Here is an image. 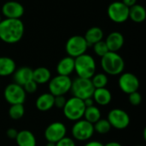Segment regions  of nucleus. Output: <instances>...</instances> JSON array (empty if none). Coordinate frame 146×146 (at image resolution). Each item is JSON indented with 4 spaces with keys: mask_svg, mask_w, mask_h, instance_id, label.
<instances>
[{
    "mask_svg": "<svg viewBox=\"0 0 146 146\" xmlns=\"http://www.w3.org/2000/svg\"><path fill=\"white\" fill-rule=\"evenodd\" d=\"M25 32L24 23L21 19L5 18L0 21V39L6 44L18 43Z\"/></svg>",
    "mask_w": 146,
    "mask_h": 146,
    "instance_id": "obj_1",
    "label": "nucleus"
},
{
    "mask_svg": "<svg viewBox=\"0 0 146 146\" xmlns=\"http://www.w3.org/2000/svg\"><path fill=\"white\" fill-rule=\"evenodd\" d=\"M101 67L106 74L119 75L124 71L125 62L117 52L109 51L101 57Z\"/></svg>",
    "mask_w": 146,
    "mask_h": 146,
    "instance_id": "obj_2",
    "label": "nucleus"
},
{
    "mask_svg": "<svg viewBox=\"0 0 146 146\" xmlns=\"http://www.w3.org/2000/svg\"><path fill=\"white\" fill-rule=\"evenodd\" d=\"M95 59L89 54H83L74 58V71L78 77L84 79H91L96 74Z\"/></svg>",
    "mask_w": 146,
    "mask_h": 146,
    "instance_id": "obj_3",
    "label": "nucleus"
},
{
    "mask_svg": "<svg viewBox=\"0 0 146 146\" xmlns=\"http://www.w3.org/2000/svg\"><path fill=\"white\" fill-rule=\"evenodd\" d=\"M62 110L63 115L68 120L76 121L83 118L86 106L83 100L75 97H72L69 99H67V102Z\"/></svg>",
    "mask_w": 146,
    "mask_h": 146,
    "instance_id": "obj_4",
    "label": "nucleus"
},
{
    "mask_svg": "<svg viewBox=\"0 0 146 146\" xmlns=\"http://www.w3.org/2000/svg\"><path fill=\"white\" fill-rule=\"evenodd\" d=\"M94 90L95 88L91 81V79H84L78 77L74 80H72L70 91L72 92L73 97H75L84 101L85 99L92 97Z\"/></svg>",
    "mask_w": 146,
    "mask_h": 146,
    "instance_id": "obj_5",
    "label": "nucleus"
},
{
    "mask_svg": "<svg viewBox=\"0 0 146 146\" xmlns=\"http://www.w3.org/2000/svg\"><path fill=\"white\" fill-rule=\"evenodd\" d=\"M72 86V80L69 76H63L57 74L51 78L48 82V88L50 94L54 97L64 96L70 92Z\"/></svg>",
    "mask_w": 146,
    "mask_h": 146,
    "instance_id": "obj_6",
    "label": "nucleus"
},
{
    "mask_svg": "<svg viewBox=\"0 0 146 146\" xmlns=\"http://www.w3.org/2000/svg\"><path fill=\"white\" fill-rule=\"evenodd\" d=\"M88 44L85 39L84 36L74 35L70 37L65 45V50L68 56L76 58L85 54L88 49Z\"/></svg>",
    "mask_w": 146,
    "mask_h": 146,
    "instance_id": "obj_7",
    "label": "nucleus"
},
{
    "mask_svg": "<svg viewBox=\"0 0 146 146\" xmlns=\"http://www.w3.org/2000/svg\"><path fill=\"white\" fill-rule=\"evenodd\" d=\"M109 18L115 23H123L129 19V7L121 1L111 3L107 9Z\"/></svg>",
    "mask_w": 146,
    "mask_h": 146,
    "instance_id": "obj_8",
    "label": "nucleus"
},
{
    "mask_svg": "<svg viewBox=\"0 0 146 146\" xmlns=\"http://www.w3.org/2000/svg\"><path fill=\"white\" fill-rule=\"evenodd\" d=\"M93 124L88 122L85 119L76 121L72 127L73 138L78 141H87L94 134Z\"/></svg>",
    "mask_w": 146,
    "mask_h": 146,
    "instance_id": "obj_9",
    "label": "nucleus"
},
{
    "mask_svg": "<svg viewBox=\"0 0 146 146\" xmlns=\"http://www.w3.org/2000/svg\"><path fill=\"white\" fill-rule=\"evenodd\" d=\"M3 96L7 103L10 105L18 104H23L26 101L27 93L25 92L22 86L15 83H11L5 87Z\"/></svg>",
    "mask_w": 146,
    "mask_h": 146,
    "instance_id": "obj_10",
    "label": "nucleus"
},
{
    "mask_svg": "<svg viewBox=\"0 0 146 146\" xmlns=\"http://www.w3.org/2000/svg\"><path fill=\"white\" fill-rule=\"evenodd\" d=\"M107 120L110 122L111 127L118 130L126 129L130 124L129 115L121 109L111 110L108 114Z\"/></svg>",
    "mask_w": 146,
    "mask_h": 146,
    "instance_id": "obj_11",
    "label": "nucleus"
},
{
    "mask_svg": "<svg viewBox=\"0 0 146 146\" xmlns=\"http://www.w3.org/2000/svg\"><path fill=\"white\" fill-rule=\"evenodd\" d=\"M118 85L121 92L126 94L138 92L140 86L139 78L130 72L121 74L118 80Z\"/></svg>",
    "mask_w": 146,
    "mask_h": 146,
    "instance_id": "obj_12",
    "label": "nucleus"
},
{
    "mask_svg": "<svg viewBox=\"0 0 146 146\" xmlns=\"http://www.w3.org/2000/svg\"><path fill=\"white\" fill-rule=\"evenodd\" d=\"M67 127L61 121H55L47 126L44 131V138L47 142L57 143L66 137Z\"/></svg>",
    "mask_w": 146,
    "mask_h": 146,
    "instance_id": "obj_13",
    "label": "nucleus"
},
{
    "mask_svg": "<svg viewBox=\"0 0 146 146\" xmlns=\"http://www.w3.org/2000/svg\"><path fill=\"white\" fill-rule=\"evenodd\" d=\"M24 12L23 5L16 1H8L2 7V14L8 19H21Z\"/></svg>",
    "mask_w": 146,
    "mask_h": 146,
    "instance_id": "obj_14",
    "label": "nucleus"
},
{
    "mask_svg": "<svg viewBox=\"0 0 146 146\" xmlns=\"http://www.w3.org/2000/svg\"><path fill=\"white\" fill-rule=\"evenodd\" d=\"M104 41L109 49V51L117 52L122 48L125 39L124 36L120 32H112L107 36Z\"/></svg>",
    "mask_w": 146,
    "mask_h": 146,
    "instance_id": "obj_15",
    "label": "nucleus"
},
{
    "mask_svg": "<svg viewBox=\"0 0 146 146\" xmlns=\"http://www.w3.org/2000/svg\"><path fill=\"white\" fill-rule=\"evenodd\" d=\"M14 83L23 86L27 82L33 80V69L29 67H21L13 74Z\"/></svg>",
    "mask_w": 146,
    "mask_h": 146,
    "instance_id": "obj_16",
    "label": "nucleus"
},
{
    "mask_svg": "<svg viewBox=\"0 0 146 146\" xmlns=\"http://www.w3.org/2000/svg\"><path fill=\"white\" fill-rule=\"evenodd\" d=\"M74 71V58L65 56L62 58L56 65V72L59 75L69 76Z\"/></svg>",
    "mask_w": 146,
    "mask_h": 146,
    "instance_id": "obj_17",
    "label": "nucleus"
},
{
    "mask_svg": "<svg viewBox=\"0 0 146 146\" xmlns=\"http://www.w3.org/2000/svg\"><path fill=\"white\" fill-rule=\"evenodd\" d=\"M92 98L97 104L101 106H105L110 104L112 100V94L110 91L106 87L97 88L94 90V92L92 94Z\"/></svg>",
    "mask_w": 146,
    "mask_h": 146,
    "instance_id": "obj_18",
    "label": "nucleus"
},
{
    "mask_svg": "<svg viewBox=\"0 0 146 146\" xmlns=\"http://www.w3.org/2000/svg\"><path fill=\"white\" fill-rule=\"evenodd\" d=\"M54 96L50 92H45L39 95L36 100V108L42 112L48 111L54 107Z\"/></svg>",
    "mask_w": 146,
    "mask_h": 146,
    "instance_id": "obj_19",
    "label": "nucleus"
},
{
    "mask_svg": "<svg viewBox=\"0 0 146 146\" xmlns=\"http://www.w3.org/2000/svg\"><path fill=\"white\" fill-rule=\"evenodd\" d=\"M15 141L18 146H36L37 144L34 134L29 130H21L18 132Z\"/></svg>",
    "mask_w": 146,
    "mask_h": 146,
    "instance_id": "obj_20",
    "label": "nucleus"
},
{
    "mask_svg": "<svg viewBox=\"0 0 146 146\" xmlns=\"http://www.w3.org/2000/svg\"><path fill=\"white\" fill-rule=\"evenodd\" d=\"M16 69L15 62L8 56H0V76L7 77L14 74Z\"/></svg>",
    "mask_w": 146,
    "mask_h": 146,
    "instance_id": "obj_21",
    "label": "nucleus"
},
{
    "mask_svg": "<svg viewBox=\"0 0 146 146\" xmlns=\"http://www.w3.org/2000/svg\"><path fill=\"white\" fill-rule=\"evenodd\" d=\"M50 79H51V73L47 68L38 67L35 69H33V80L38 85L48 83Z\"/></svg>",
    "mask_w": 146,
    "mask_h": 146,
    "instance_id": "obj_22",
    "label": "nucleus"
},
{
    "mask_svg": "<svg viewBox=\"0 0 146 146\" xmlns=\"http://www.w3.org/2000/svg\"><path fill=\"white\" fill-rule=\"evenodd\" d=\"M85 39L86 40L88 45H93L94 44L103 40L104 38V32L98 27H92L89 28L84 36Z\"/></svg>",
    "mask_w": 146,
    "mask_h": 146,
    "instance_id": "obj_23",
    "label": "nucleus"
},
{
    "mask_svg": "<svg viewBox=\"0 0 146 146\" xmlns=\"http://www.w3.org/2000/svg\"><path fill=\"white\" fill-rule=\"evenodd\" d=\"M129 18L136 23H141L145 21L146 18V10L145 7L137 3L130 7Z\"/></svg>",
    "mask_w": 146,
    "mask_h": 146,
    "instance_id": "obj_24",
    "label": "nucleus"
},
{
    "mask_svg": "<svg viewBox=\"0 0 146 146\" xmlns=\"http://www.w3.org/2000/svg\"><path fill=\"white\" fill-rule=\"evenodd\" d=\"M84 119L88 122L94 124L98 120L101 119V111L96 105H92L90 107H86L84 113Z\"/></svg>",
    "mask_w": 146,
    "mask_h": 146,
    "instance_id": "obj_25",
    "label": "nucleus"
},
{
    "mask_svg": "<svg viewBox=\"0 0 146 146\" xmlns=\"http://www.w3.org/2000/svg\"><path fill=\"white\" fill-rule=\"evenodd\" d=\"M91 81H92L95 89L104 88V87H106V86L108 85L109 79H108V76L106 74L98 73V74H95L91 78Z\"/></svg>",
    "mask_w": 146,
    "mask_h": 146,
    "instance_id": "obj_26",
    "label": "nucleus"
},
{
    "mask_svg": "<svg viewBox=\"0 0 146 146\" xmlns=\"http://www.w3.org/2000/svg\"><path fill=\"white\" fill-rule=\"evenodd\" d=\"M25 114V108L22 104H13L9 109V115L12 120H20Z\"/></svg>",
    "mask_w": 146,
    "mask_h": 146,
    "instance_id": "obj_27",
    "label": "nucleus"
},
{
    "mask_svg": "<svg viewBox=\"0 0 146 146\" xmlns=\"http://www.w3.org/2000/svg\"><path fill=\"white\" fill-rule=\"evenodd\" d=\"M94 132L99 134H107L111 130V126L107 119H100L93 124Z\"/></svg>",
    "mask_w": 146,
    "mask_h": 146,
    "instance_id": "obj_28",
    "label": "nucleus"
},
{
    "mask_svg": "<svg viewBox=\"0 0 146 146\" xmlns=\"http://www.w3.org/2000/svg\"><path fill=\"white\" fill-rule=\"evenodd\" d=\"M93 50H94L95 54L100 57L104 56L106 53L109 52V49H108L104 40H101V41L94 44H93Z\"/></svg>",
    "mask_w": 146,
    "mask_h": 146,
    "instance_id": "obj_29",
    "label": "nucleus"
},
{
    "mask_svg": "<svg viewBox=\"0 0 146 146\" xmlns=\"http://www.w3.org/2000/svg\"><path fill=\"white\" fill-rule=\"evenodd\" d=\"M128 100L131 105L139 106L142 102V96L139 92H134L133 93L128 94Z\"/></svg>",
    "mask_w": 146,
    "mask_h": 146,
    "instance_id": "obj_30",
    "label": "nucleus"
},
{
    "mask_svg": "<svg viewBox=\"0 0 146 146\" xmlns=\"http://www.w3.org/2000/svg\"><path fill=\"white\" fill-rule=\"evenodd\" d=\"M22 87H23V89H24L26 93L33 94V93H35L37 92V90H38V84L33 80H31L28 82H27Z\"/></svg>",
    "mask_w": 146,
    "mask_h": 146,
    "instance_id": "obj_31",
    "label": "nucleus"
},
{
    "mask_svg": "<svg viewBox=\"0 0 146 146\" xmlns=\"http://www.w3.org/2000/svg\"><path fill=\"white\" fill-rule=\"evenodd\" d=\"M67 99L64 96H56L54 98V107L58 109H63Z\"/></svg>",
    "mask_w": 146,
    "mask_h": 146,
    "instance_id": "obj_32",
    "label": "nucleus"
},
{
    "mask_svg": "<svg viewBox=\"0 0 146 146\" xmlns=\"http://www.w3.org/2000/svg\"><path fill=\"white\" fill-rule=\"evenodd\" d=\"M56 146H76L74 139L68 137H64L57 143H56Z\"/></svg>",
    "mask_w": 146,
    "mask_h": 146,
    "instance_id": "obj_33",
    "label": "nucleus"
},
{
    "mask_svg": "<svg viewBox=\"0 0 146 146\" xmlns=\"http://www.w3.org/2000/svg\"><path fill=\"white\" fill-rule=\"evenodd\" d=\"M18 134V131L15 128H9L6 131V135L8 138L11 139H15L16 136Z\"/></svg>",
    "mask_w": 146,
    "mask_h": 146,
    "instance_id": "obj_34",
    "label": "nucleus"
},
{
    "mask_svg": "<svg viewBox=\"0 0 146 146\" xmlns=\"http://www.w3.org/2000/svg\"><path fill=\"white\" fill-rule=\"evenodd\" d=\"M94 104H95V102H94L92 97V98H86V99L84 100V104H85L86 108V107L92 106V105H94Z\"/></svg>",
    "mask_w": 146,
    "mask_h": 146,
    "instance_id": "obj_35",
    "label": "nucleus"
},
{
    "mask_svg": "<svg viewBox=\"0 0 146 146\" xmlns=\"http://www.w3.org/2000/svg\"><path fill=\"white\" fill-rule=\"evenodd\" d=\"M85 146H104V144H102L101 142L99 141H96V140H92V141H89L87 142Z\"/></svg>",
    "mask_w": 146,
    "mask_h": 146,
    "instance_id": "obj_36",
    "label": "nucleus"
},
{
    "mask_svg": "<svg viewBox=\"0 0 146 146\" xmlns=\"http://www.w3.org/2000/svg\"><path fill=\"white\" fill-rule=\"evenodd\" d=\"M125 5H127V7H132V6H133L134 4H136V2H137V0H122L121 1Z\"/></svg>",
    "mask_w": 146,
    "mask_h": 146,
    "instance_id": "obj_37",
    "label": "nucleus"
},
{
    "mask_svg": "<svg viewBox=\"0 0 146 146\" xmlns=\"http://www.w3.org/2000/svg\"><path fill=\"white\" fill-rule=\"evenodd\" d=\"M104 146H122L119 142H116V141H110V142H108L107 144H105Z\"/></svg>",
    "mask_w": 146,
    "mask_h": 146,
    "instance_id": "obj_38",
    "label": "nucleus"
},
{
    "mask_svg": "<svg viewBox=\"0 0 146 146\" xmlns=\"http://www.w3.org/2000/svg\"><path fill=\"white\" fill-rule=\"evenodd\" d=\"M46 146H56V143H52V142H47Z\"/></svg>",
    "mask_w": 146,
    "mask_h": 146,
    "instance_id": "obj_39",
    "label": "nucleus"
},
{
    "mask_svg": "<svg viewBox=\"0 0 146 146\" xmlns=\"http://www.w3.org/2000/svg\"><path fill=\"white\" fill-rule=\"evenodd\" d=\"M2 21V16H1V14H0V21Z\"/></svg>",
    "mask_w": 146,
    "mask_h": 146,
    "instance_id": "obj_40",
    "label": "nucleus"
},
{
    "mask_svg": "<svg viewBox=\"0 0 146 146\" xmlns=\"http://www.w3.org/2000/svg\"><path fill=\"white\" fill-rule=\"evenodd\" d=\"M135 146H143V145H135Z\"/></svg>",
    "mask_w": 146,
    "mask_h": 146,
    "instance_id": "obj_41",
    "label": "nucleus"
}]
</instances>
